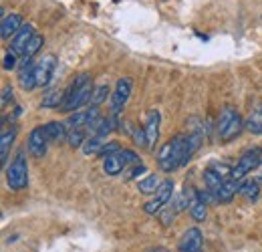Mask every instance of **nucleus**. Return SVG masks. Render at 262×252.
<instances>
[{"label":"nucleus","instance_id":"nucleus-25","mask_svg":"<svg viewBox=\"0 0 262 252\" xmlns=\"http://www.w3.org/2000/svg\"><path fill=\"white\" fill-rule=\"evenodd\" d=\"M238 115V111L234 109V107H224L222 111H220V117H218V123H216V131H218V135H222L224 131H226V127L232 123V119Z\"/></svg>","mask_w":262,"mask_h":252},{"label":"nucleus","instance_id":"nucleus-2","mask_svg":"<svg viewBox=\"0 0 262 252\" xmlns=\"http://www.w3.org/2000/svg\"><path fill=\"white\" fill-rule=\"evenodd\" d=\"M6 184L14 192H20L29 186V163H27V152L20 150L12 163L6 167Z\"/></svg>","mask_w":262,"mask_h":252},{"label":"nucleus","instance_id":"nucleus-17","mask_svg":"<svg viewBox=\"0 0 262 252\" xmlns=\"http://www.w3.org/2000/svg\"><path fill=\"white\" fill-rule=\"evenodd\" d=\"M16 133H18L16 125H10L2 129V135H0V159H2V163L8 159V150L12 148V143L16 139Z\"/></svg>","mask_w":262,"mask_h":252},{"label":"nucleus","instance_id":"nucleus-26","mask_svg":"<svg viewBox=\"0 0 262 252\" xmlns=\"http://www.w3.org/2000/svg\"><path fill=\"white\" fill-rule=\"evenodd\" d=\"M85 129H87V127H71V129H69V135H67V143H69L71 148H83V143L87 141Z\"/></svg>","mask_w":262,"mask_h":252},{"label":"nucleus","instance_id":"nucleus-6","mask_svg":"<svg viewBox=\"0 0 262 252\" xmlns=\"http://www.w3.org/2000/svg\"><path fill=\"white\" fill-rule=\"evenodd\" d=\"M171 196H173V182H171V180H165V182H162L160 190L156 192V198L149 200L147 204H143V212L149 214V216L160 214V212L164 210L165 204L171 200Z\"/></svg>","mask_w":262,"mask_h":252},{"label":"nucleus","instance_id":"nucleus-5","mask_svg":"<svg viewBox=\"0 0 262 252\" xmlns=\"http://www.w3.org/2000/svg\"><path fill=\"white\" fill-rule=\"evenodd\" d=\"M262 161V150L260 148H250V150H246L240 159L236 161V165H234V172H232V178L236 180V182H240V180H244L252 170H256L258 165H260Z\"/></svg>","mask_w":262,"mask_h":252},{"label":"nucleus","instance_id":"nucleus-9","mask_svg":"<svg viewBox=\"0 0 262 252\" xmlns=\"http://www.w3.org/2000/svg\"><path fill=\"white\" fill-rule=\"evenodd\" d=\"M34 34V27L33 25H23V29L16 32L12 38H10V47H8V51H12L16 57H23V53H25V49H27V45L31 43V38H33Z\"/></svg>","mask_w":262,"mask_h":252},{"label":"nucleus","instance_id":"nucleus-10","mask_svg":"<svg viewBox=\"0 0 262 252\" xmlns=\"http://www.w3.org/2000/svg\"><path fill=\"white\" fill-rule=\"evenodd\" d=\"M160 125H162V115L158 109H151L147 113V119H145V135H147V150H154L158 139H160Z\"/></svg>","mask_w":262,"mask_h":252},{"label":"nucleus","instance_id":"nucleus-21","mask_svg":"<svg viewBox=\"0 0 262 252\" xmlns=\"http://www.w3.org/2000/svg\"><path fill=\"white\" fill-rule=\"evenodd\" d=\"M238 186H240V182H236L234 178L224 180V184H222V188H220V192H218L216 200H218L220 204H228V202H232V198L238 194Z\"/></svg>","mask_w":262,"mask_h":252},{"label":"nucleus","instance_id":"nucleus-7","mask_svg":"<svg viewBox=\"0 0 262 252\" xmlns=\"http://www.w3.org/2000/svg\"><path fill=\"white\" fill-rule=\"evenodd\" d=\"M49 145H51V141H49V137H47L45 125L34 127L33 131L29 133L27 150H29V154H31L33 158H36V159L45 158V156H47V152H49Z\"/></svg>","mask_w":262,"mask_h":252},{"label":"nucleus","instance_id":"nucleus-27","mask_svg":"<svg viewBox=\"0 0 262 252\" xmlns=\"http://www.w3.org/2000/svg\"><path fill=\"white\" fill-rule=\"evenodd\" d=\"M63 101H65V91H59V89H57V91H51V93L42 99L40 107H45V109H55V107H61Z\"/></svg>","mask_w":262,"mask_h":252},{"label":"nucleus","instance_id":"nucleus-12","mask_svg":"<svg viewBox=\"0 0 262 252\" xmlns=\"http://www.w3.org/2000/svg\"><path fill=\"white\" fill-rule=\"evenodd\" d=\"M23 16L20 14H16V12H10V14H4L2 16V25H0V36H2V40H8V38H12L16 32L23 29Z\"/></svg>","mask_w":262,"mask_h":252},{"label":"nucleus","instance_id":"nucleus-18","mask_svg":"<svg viewBox=\"0 0 262 252\" xmlns=\"http://www.w3.org/2000/svg\"><path fill=\"white\" fill-rule=\"evenodd\" d=\"M204 184H206V190L216 198L220 188H222V184H224V178H222L216 170H212V167L208 165V167L204 170ZM216 202H218V200H216Z\"/></svg>","mask_w":262,"mask_h":252},{"label":"nucleus","instance_id":"nucleus-4","mask_svg":"<svg viewBox=\"0 0 262 252\" xmlns=\"http://www.w3.org/2000/svg\"><path fill=\"white\" fill-rule=\"evenodd\" d=\"M131 89H133V79L131 77H121L115 85V91L109 97V109L113 117H119L127 105L131 97Z\"/></svg>","mask_w":262,"mask_h":252},{"label":"nucleus","instance_id":"nucleus-15","mask_svg":"<svg viewBox=\"0 0 262 252\" xmlns=\"http://www.w3.org/2000/svg\"><path fill=\"white\" fill-rule=\"evenodd\" d=\"M188 210H190V216L196 222H204L208 216V204L200 198V194H190V200H188Z\"/></svg>","mask_w":262,"mask_h":252},{"label":"nucleus","instance_id":"nucleus-34","mask_svg":"<svg viewBox=\"0 0 262 252\" xmlns=\"http://www.w3.org/2000/svg\"><path fill=\"white\" fill-rule=\"evenodd\" d=\"M258 167H260V172H258V176H256V180H258V182H260V184H262V161H260V165H258Z\"/></svg>","mask_w":262,"mask_h":252},{"label":"nucleus","instance_id":"nucleus-22","mask_svg":"<svg viewBox=\"0 0 262 252\" xmlns=\"http://www.w3.org/2000/svg\"><path fill=\"white\" fill-rule=\"evenodd\" d=\"M242 129H244V119H242V117H240V113H238V115L232 119V123L226 127V131L220 135V141H222V143H230V141H234V139L240 135V131H242Z\"/></svg>","mask_w":262,"mask_h":252},{"label":"nucleus","instance_id":"nucleus-1","mask_svg":"<svg viewBox=\"0 0 262 252\" xmlns=\"http://www.w3.org/2000/svg\"><path fill=\"white\" fill-rule=\"evenodd\" d=\"M93 79L89 73H81L77 75L71 85L65 89V101L61 105V109L65 113H71V111H79L83 105H89L91 103V97H93Z\"/></svg>","mask_w":262,"mask_h":252},{"label":"nucleus","instance_id":"nucleus-31","mask_svg":"<svg viewBox=\"0 0 262 252\" xmlns=\"http://www.w3.org/2000/svg\"><path fill=\"white\" fill-rule=\"evenodd\" d=\"M117 150H121V143H119V141H107L99 158H107L109 154H113V152H117Z\"/></svg>","mask_w":262,"mask_h":252},{"label":"nucleus","instance_id":"nucleus-35","mask_svg":"<svg viewBox=\"0 0 262 252\" xmlns=\"http://www.w3.org/2000/svg\"><path fill=\"white\" fill-rule=\"evenodd\" d=\"M149 252H169V250H165V248H156V250H149Z\"/></svg>","mask_w":262,"mask_h":252},{"label":"nucleus","instance_id":"nucleus-30","mask_svg":"<svg viewBox=\"0 0 262 252\" xmlns=\"http://www.w3.org/2000/svg\"><path fill=\"white\" fill-rule=\"evenodd\" d=\"M16 65H18V57L12 51H8L4 55V59H2V69L4 71H12V69H16Z\"/></svg>","mask_w":262,"mask_h":252},{"label":"nucleus","instance_id":"nucleus-28","mask_svg":"<svg viewBox=\"0 0 262 252\" xmlns=\"http://www.w3.org/2000/svg\"><path fill=\"white\" fill-rule=\"evenodd\" d=\"M109 95H111V91H109L107 85H99V87H95V91H93V97H91V103H89V105H93V107L103 105Z\"/></svg>","mask_w":262,"mask_h":252},{"label":"nucleus","instance_id":"nucleus-32","mask_svg":"<svg viewBox=\"0 0 262 252\" xmlns=\"http://www.w3.org/2000/svg\"><path fill=\"white\" fill-rule=\"evenodd\" d=\"M141 174H145V165L137 161V163L133 165V170H131L129 174H127V180H133V178H137V176H141Z\"/></svg>","mask_w":262,"mask_h":252},{"label":"nucleus","instance_id":"nucleus-13","mask_svg":"<svg viewBox=\"0 0 262 252\" xmlns=\"http://www.w3.org/2000/svg\"><path fill=\"white\" fill-rule=\"evenodd\" d=\"M105 143H107V135H99V133H93L91 137H87V141L83 143V154L87 156V158H97L101 156V152H103V148H105Z\"/></svg>","mask_w":262,"mask_h":252},{"label":"nucleus","instance_id":"nucleus-20","mask_svg":"<svg viewBox=\"0 0 262 252\" xmlns=\"http://www.w3.org/2000/svg\"><path fill=\"white\" fill-rule=\"evenodd\" d=\"M260 182L256 178H246V180H240V186H238V194H242L244 198L248 200H258L260 196Z\"/></svg>","mask_w":262,"mask_h":252},{"label":"nucleus","instance_id":"nucleus-11","mask_svg":"<svg viewBox=\"0 0 262 252\" xmlns=\"http://www.w3.org/2000/svg\"><path fill=\"white\" fill-rule=\"evenodd\" d=\"M202 246H204V234L198 226L190 228L180 240V252H202Z\"/></svg>","mask_w":262,"mask_h":252},{"label":"nucleus","instance_id":"nucleus-23","mask_svg":"<svg viewBox=\"0 0 262 252\" xmlns=\"http://www.w3.org/2000/svg\"><path fill=\"white\" fill-rule=\"evenodd\" d=\"M244 129H248L254 135H262V105H258L256 109H252V113L246 117Z\"/></svg>","mask_w":262,"mask_h":252},{"label":"nucleus","instance_id":"nucleus-33","mask_svg":"<svg viewBox=\"0 0 262 252\" xmlns=\"http://www.w3.org/2000/svg\"><path fill=\"white\" fill-rule=\"evenodd\" d=\"M8 101H12V89H10V87H4V89H2V101H0L2 109L8 105Z\"/></svg>","mask_w":262,"mask_h":252},{"label":"nucleus","instance_id":"nucleus-14","mask_svg":"<svg viewBox=\"0 0 262 252\" xmlns=\"http://www.w3.org/2000/svg\"><path fill=\"white\" fill-rule=\"evenodd\" d=\"M18 85L25 91H33L36 87V63L23 65L18 71Z\"/></svg>","mask_w":262,"mask_h":252},{"label":"nucleus","instance_id":"nucleus-19","mask_svg":"<svg viewBox=\"0 0 262 252\" xmlns=\"http://www.w3.org/2000/svg\"><path fill=\"white\" fill-rule=\"evenodd\" d=\"M42 45H45V36H42V34H34L33 38H31V43L27 45V49H25L23 57H20V67H23V65L33 63V59L40 53Z\"/></svg>","mask_w":262,"mask_h":252},{"label":"nucleus","instance_id":"nucleus-29","mask_svg":"<svg viewBox=\"0 0 262 252\" xmlns=\"http://www.w3.org/2000/svg\"><path fill=\"white\" fill-rule=\"evenodd\" d=\"M131 137H133V141H135L137 145L147 148V135H145V129H143V127H135L133 133H131Z\"/></svg>","mask_w":262,"mask_h":252},{"label":"nucleus","instance_id":"nucleus-8","mask_svg":"<svg viewBox=\"0 0 262 252\" xmlns=\"http://www.w3.org/2000/svg\"><path fill=\"white\" fill-rule=\"evenodd\" d=\"M57 69V57L55 55H45L42 59L36 61V87H47L53 81Z\"/></svg>","mask_w":262,"mask_h":252},{"label":"nucleus","instance_id":"nucleus-3","mask_svg":"<svg viewBox=\"0 0 262 252\" xmlns=\"http://www.w3.org/2000/svg\"><path fill=\"white\" fill-rule=\"evenodd\" d=\"M137 161H141L139 156L133 152V150H117L113 154H109L107 158H103V172L111 178L119 176L123 170H127L129 165H135Z\"/></svg>","mask_w":262,"mask_h":252},{"label":"nucleus","instance_id":"nucleus-16","mask_svg":"<svg viewBox=\"0 0 262 252\" xmlns=\"http://www.w3.org/2000/svg\"><path fill=\"white\" fill-rule=\"evenodd\" d=\"M45 131H47V137H49L51 143H63V141H67V135H69L67 123H63V121L45 123Z\"/></svg>","mask_w":262,"mask_h":252},{"label":"nucleus","instance_id":"nucleus-24","mask_svg":"<svg viewBox=\"0 0 262 252\" xmlns=\"http://www.w3.org/2000/svg\"><path fill=\"white\" fill-rule=\"evenodd\" d=\"M160 186H162V180H160V176L158 174H149L147 178H143L139 184H137V188H139V192L141 194H156L158 190H160Z\"/></svg>","mask_w":262,"mask_h":252}]
</instances>
